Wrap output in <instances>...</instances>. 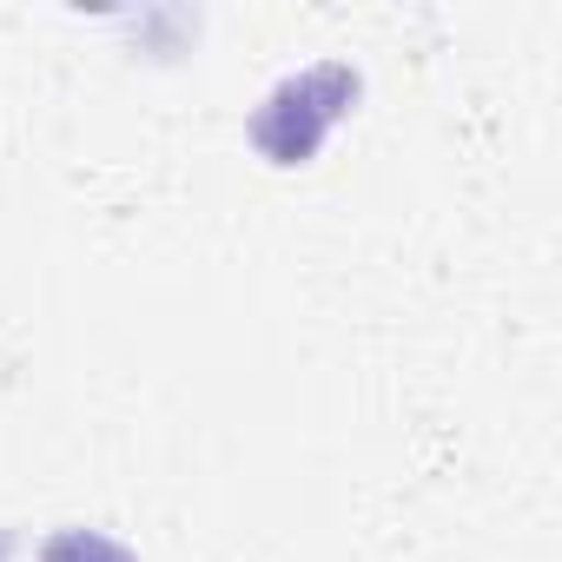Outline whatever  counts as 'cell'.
I'll use <instances>...</instances> for the list:
<instances>
[{"instance_id": "cell-3", "label": "cell", "mask_w": 562, "mask_h": 562, "mask_svg": "<svg viewBox=\"0 0 562 562\" xmlns=\"http://www.w3.org/2000/svg\"><path fill=\"white\" fill-rule=\"evenodd\" d=\"M8 549H14V536H8V529H0V562H8Z\"/></svg>"}, {"instance_id": "cell-1", "label": "cell", "mask_w": 562, "mask_h": 562, "mask_svg": "<svg viewBox=\"0 0 562 562\" xmlns=\"http://www.w3.org/2000/svg\"><path fill=\"white\" fill-rule=\"evenodd\" d=\"M358 93H364V80L345 60H318L305 74H285L251 113V146L271 166H305V159H318L325 133L358 106Z\"/></svg>"}, {"instance_id": "cell-2", "label": "cell", "mask_w": 562, "mask_h": 562, "mask_svg": "<svg viewBox=\"0 0 562 562\" xmlns=\"http://www.w3.org/2000/svg\"><path fill=\"white\" fill-rule=\"evenodd\" d=\"M41 562H139L126 542L100 536V529H54L41 542Z\"/></svg>"}]
</instances>
